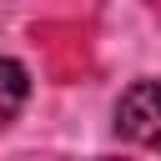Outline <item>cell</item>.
Returning a JSON list of instances; mask_svg holds the SVG:
<instances>
[{
  "label": "cell",
  "mask_w": 161,
  "mask_h": 161,
  "mask_svg": "<svg viewBox=\"0 0 161 161\" xmlns=\"http://www.w3.org/2000/svg\"><path fill=\"white\" fill-rule=\"evenodd\" d=\"M116 131L146 151H161V80H136L116 101Z\"/></svg>",
  "instance_id": "cell-1"
},
{
  "label": "cell",
  "mask_w": 161,
  "mask_h": 161,
  "mask_svg": "<svg viewBox=\"0 0 161 161\" xmlns=\"http://www.w3.org/2000/svg\"><path fill=\"white\" fill-rule=\"evenodd\" d=\"M25 96H30V75H25V65L10 60V55H0V126H10V121L20 116Z\"/></svg>",
  "instance_id": "cell-2"
},
{
  "label": "cell",
  "mask_w": 161,
  "mask_h": 161,
  "mask_svg": "<svg viewBox=\"0 0 161 161\" xmlns=\"http://www.w3.org/2000/svg\"><path fill=\"white\" fill-rule=\"evenodd\" d=\"M101 161H116V156H101Z\"/></svg>",
  "instance_id": "cell-3"
}]
</instances>
